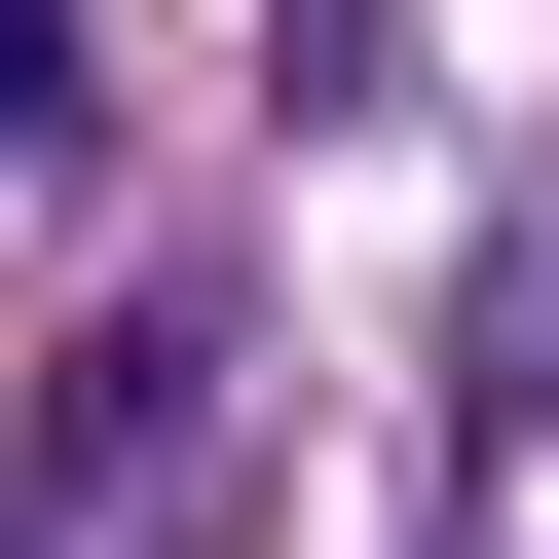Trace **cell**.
Here are the masks:
<instances>
[{
  "mask_svg": "<svg viewBox=\"0 0 559 559\" xmlns=\"http://www.w3.org/2000/svg\"><path fill=\"white\" fill-rule=\"evenodd\" d=\"M0 559H38V522H0Z\"/></svg>",
  "mask_w": 559,
  "mask_h": 559,
  "instance_id": "cell-1",
  "label": "cell"
}]
</instances>
